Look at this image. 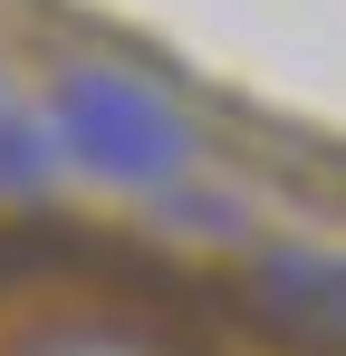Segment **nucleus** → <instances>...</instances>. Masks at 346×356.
I'll use <instances>...</instances> for the list:
<instances>
[{"instance_id":"nucleus-1","label":"nucleus","mask_w":346,"mask_h":356,"mask_svg":"<svg viewBox=\"0 0 346 356\" xmlns=\"http://www.w3.org/2000/svg\"><path fill=\"white\" fill-rule=\"evenodd\" d=\"M0 356H327L231 280L97 232L0 222Z\"/></svg>"}]
</instances>
